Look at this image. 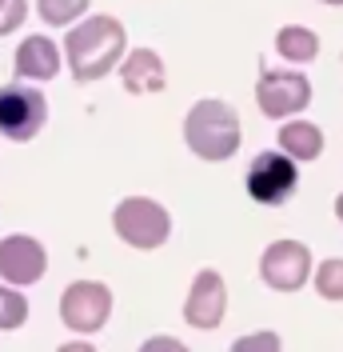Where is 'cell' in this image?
Listing matches in <instances>:
<instances>
[{
    "mask_svg": "<svg viewBox=\"0 0 343 352\" xmlns=\"http://www.w3.org/2000/svg\"><path fill=\"white\" fill-rule=\"evenodd\" d=\"M64 52H68L72 76L80 85H92V80L108 76L116 68V60H120V52H124V24L116 16H92V21L76 24L68 32Z\"/></svg>",
    "mask_w": 343,
    "mask_h": 352,
    "instance_id": "cell-1",
    "label": "cell"
},
{
    "mask_svg": "<svg viewBox=\"0 0 343 352\" xmlns=\"http://www.w3.org/2000/svg\"><path fill=\"white\" fill-rule=\"evenodd\" d=\"M184 140L204 160H228L239 148V112L224 100H200L184 120Z\"/></svg>",
    "mask_w": 343,
    "mask_h": 352,
    "instance_id": "cell-2",
    "label": "cell"
},
{
    "mask_svg": "<svg viewBox=\"0 0 343 352\" xmlns=\"http://www.w3.org/2000/svg\"><path fill=\"white\" fill-rule=\"evenodd\" d=\"M112 224L120 232V241L132 248H160L172 232V217L148 197H128L116 204Z\"/></svg>",
    "mask_w": 343,
    "mask_h": 352,
    "instance_id": "cell-3",
    "label": "cell"
},
{
    "mask_svg": "<svg viewBox=\"0 0 343 352\" xmlns=\"http://www.w3.org/2000/svg\"><path fill=\"white\" fill-rule=\"evenodd\" d=\"M48 104L32 85H4L0 88V132L8 140H32L44 129Z\"/></svg>",
    "mask_w": 343,
    "mask_h": 352,
    "instance_id": "cell-4",
    "label": "cell"
},
{
    "mask_svg": "<svg viewBox=\"0 0 343 352\" xmlns=\"http://www.w3.org/2000/svg\"><path fill=\"white\" fill-rule=\"evenodd\" d=\"M259 276L263 285L276 292H296L307 285L311 276V252L300 241H276L263 256H259Z\"/></svg>",
    "mask_w": 343,
    "mask_h": 352,
    "instance_id": "cell-5",
    "label": "cell"
},
{
    "mask_svg": "<svg viewBox=\"0 0 343 352\" xmlns=\"http://www.w3.org/2000/svg\"><path fill=\"white\" fill-rule=\"evenodd\" d=\"M296 160L287 153H259L248 168V192L256 204H283L296 192Z\"/></svg>",
    "mask_w": 343,
    "mask_h": 352,
    "instance_id": "cell-6",
    "label": "cell"
},
{
    "mask_svg": "<svg viewBox=\"0 0 343 352\" xmlns=\"http://www.w3.org/2000/svg\"><path fill=\"white\" fill-rule=\"evenodd\" d=\"M112 312V292L96 280H76L60 296V316L72 332H100Z\"/></svg>",
    "mask_w": 343,
    "mask_h": 352,
    "instance_id": "cell-7",
    "label": "cell"
},
{
    "mask_svg": "<svg viewBox=\"0 0 343 352\" xmlns=\"http://www.w3.org/2000/svg\"><path fill=\"white\" fill-rule=\"evenodd\" d=\"M311 100V80L300 72H263L256 85V104L263 116H296Z\"/></svg>",
    "mask_w": 343,
    "mask_h": 352,
    "instance_id": "cell-8",
    "label": "cell"
},
{
    "mask_svg": "<svg viewBox=\"0 0 343 352\" xmlns=\"http://www.w3.org/2000/svg\"><path fill=\"white\" fill-rule=\"evenodd\" d=\"M224 308H228V292H224L220 272H215V268L196 272L188 305H184V320H188L192 329H215V324L224 320Z\"/></svg>",
    "mask_w": 343,
    "mask_h": 352,
    "instance_id": "cell-9",
    "label": "cell"
},
{
    "mask_svg": "<svg viewBox=\"0 0 343 352\" xmlns=\"http://www.w3.org/2000/svg\"><path fill=\"white\" fill-rule=\"evenodd\" d=\"M48 268L44 244H36L32 236H8L0 244V276L8 285H36Z\"/></svg>",
    "mask_w": 343,
    "mask_h": 352,
    "instance_id": "cell-10",
    "label": "cell"
},
{
    "mask_svg": "<svg viewBox=\"0 0 343 352\" xmlns=\"http://www.w3.org/2000/svg\"><path fill=\"white\" fill-rule=\"evenodd\" d=\"M16 72L24 80H52L60 72V52L48 36H28L16 48Z\"/></svg>",
    "mask_w": 343,
    "mask_h": 352,
    "instance_id": "cell-11",
    "label": "cell"
},
{
    "mask_svg": "<svg viewBox=\"0 0 343 352\" xmlns=\"http://www.w3.org/2000/svg\"><path fill=\"white\" fill-rule=\"evenodd\" d=\"M120 76H124V88H128V92H160V88L168 85L164 60H160L152 48H136L128 60H124Z\"/></svg>",
    "mask_w": 343,
    "mask_h": 352,
    "instance_id": "cell-12",
    "label": "cell"
},
{
    "mask_svg": "<svg viewBox=\"0 0 343 352\" xmlns=\"http://www.w3.org/2000/svg\"><path fill=\"white\" fill-rule=\"evenodd\" d=\"M279 148L292 160H316L323 153V132L307 120H292V124L279 129Z\"/></svg>",
    "mask_w": 343,
    "mask_h": 352,
    "instance_id": "cell-13",
    "label": "cell"
},
{
    "mask_svg": "<svg viewBox=\"0 0 343 352\" xmlns=\"http://www.w3.org/2000/svg\"><path fill=\"white\" fill-rule=\"evenodd\" d=\"M276 52L279 56H287V60H296V65H307V60H316L320 41H316L311 28L287 24V28H279V36H276Z\"/></svg>",
    "mask_w": 343,
    "mask_h": 352,
    "instance_id": "cell-14",
    "label": "cell"
},
{
    "mask_svg": "<svg viewBox=\"0 0 343 352\" xmlns=\"http://www.w3.org/2000/svg\"><path fill=\"white\" fill-rule=\"evenodd\" d=\"M28 320V300L12 285H0V329H21Z\"/></svg>",
    "mask_w": 343,
    "mask_h": 352,
    "instance_id": "cell-15",
    "label": "cell"
},
{
    "mask_svg": "<svg viewBox=\"0 0 343 352\" xmlns=\"http://www.w3.org/2000/svg\"><path fill=\"white\" fill-rule=\"evenodd\" d=\"M36 8H40V16L48 24L64 28V24H72L88 8V0H36Z\"/></svg>",
    "mask_w": 343,
    "mask_h": 352,
    "instance_id": "cell-16",
    "label": "cell"
},
{
    "mask_svg": "<svg viewBox=\"0 0 343 352\" xmlns=\"http://www.w3.org/2000/svg\"><path fill=\"white\" fill-rule=\"evenodd\" d=\"M316 288L323 300H343V261H323L316 268Z\"/></svg>",
    "mask_w": 343,
    "mask_h": 352,
    "instance_id": "cell-17",
    "label": "cell"
},
{
    "mask_svg": "<svg viewBox=\"0 0 343 352\" xmlns=\"http://www.w3.org/2000/svg\"><path fill=\"white\" fill-rule=\"evenodd\" d=\"M232 352H279V336L276 332H252L232 344Z\"/></svg>",
    "mask_w": 343,
    "mask_h": 352,
    "instance_id": "cell-18",
    "label": "cell"
},
{
    "mask_svg": "<svg viewBox=\"0 0 343 352\" xmlns=\"http://www.w3.org/2000/svg\"><path fill=\"white\" fill-rule=\"evenodd\" d=\"M24 12H28L24 0H0V36L12 32L16 24H24Z\"/></svg>",
    "mask_w": 343,
    "mask_h": 352,
    "instance_id": "cell-19",
    "label": "cell"
},
{
    "mask_svg": "<svg viewBox=\"0 0 343 352\" xmlns=\"http://www.w3.org/2000/svg\"><path fill=\"white\" fill-rule=\"evenodd\" d=\"M140 352H188L176 336H152V340H144L140 344Z\"/></svg>",
    "mask_w": 343,
    "mask_h": 352,
    "instance_id": "cell-20",
    "label": "cell"
},
{
    "mask_svg": "<svg viewBox=\"0 0 343 352\" xmlns=\"http://www.w3.org/2000/svg\"><path fill=\"white\" fill-rule=\"evenodd\" d=\"M56 352H96V349L84 344V340H72V344H64V349H56Z\"/></svg>",
    "mask_w": 343,
    "mask_h": 352,
    "instance_id": "cell-21",
    "label": "cell"
},
{
    "mask_svg": "<svg viewBox=\"0 0 343 352\" xmlns=\"http://www.w3.org/2000/svg\"><path fill=\"white\" fill-rule=\"evenodd\" d=\"M335 217L343 220V192H340V200H335Z\"/></svg>",
    "mask_w": 343,
    "mask_h": 352,
    "instance_id": "cell-22",
    "label": "cell"
},
{
    "mask_svg": "<svg viewBox=\"0 0 343 352\" xmlns=\"http://www.w3.org/2000/svg\"><path fill=\"white\" fill-rule=\"evenodd\" d=\"M323 4H343V0H323Z\"/></svg>",
    "mask_w": 343,
    "mask_h": 352,
    "instance_id": "cell-23",
    "label": "cell"
}]
</instances>
